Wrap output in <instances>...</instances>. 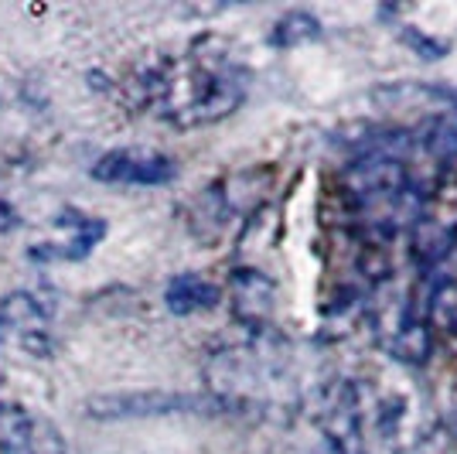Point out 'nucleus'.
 <instances>
[{
  "label": "nucleus",
  "instance_id": "nucleus-1",
  "mask_svg": "<svg viewBox=\"0 0 457 454\" xmlns=\"http://www.w3.org/2000/svg\"><path fill=\"white\" fill-rule=\"evenodd\" d=\"M147 106L174 127H209L246 99L249 69L236 45L219 35L195 38L181 55L154 62L144 76Z\"/></svg>",
  "mask_w": 457,
  "mask_h": 454
},
{
  "label": "nucleus",
  "instance_id": "nucleus-2",
  "mask_svg": "<svg viewBox=\"0 0 457 454\" xmlns=\"http://www.w3.org/2000/svg\"><path fill=\"white\" fill-rule=\"evenodd\" d=\"M348 223L369 243H393L423 219L427 181L406 154L372 147L345 171Z\"/></svg>",
  "mask_w": 457,
  "mask_h": 454
},
{
  "label": "nucleus",
  "instance_id": "nucleus-3",
  "mask_svg": "<svg viewBox=\"0 0 457 454\" xmlns=\"http://www.w3.org/2000/svg\"><path fill=\"white\" fill-rule=\"evenodd\" d=\"M318 420L328 454H417L427 448L406 441L410 410L400 393H376L348 379L324 390Z\"/></svg>",
  "mask_w": 457,
  "mask_h": 454
},
{
  "label": "nucleus",
  "instance_id": "nucleus-4",
  "mask_svg": "<svg viewBox=\"0 0 457 454\" xmlns=\"http://www.w3.org/2000/svg\"><path fill=\"white\" fill-rule=\"evenodd\" d=\"M205 383L222 407L253 410V414L290 410L301 397L287 345L270 335L219 349L205 362Z\"/></svg>",
  "mask_w": 457,
  "mask_h": 454
},
{
  "label": "nucleus",
  "instance_id": "nucleus-5",
  "mask_svg": "<svg viewBox=\"0 0 457 454\" xmlns=\"http://www.w3.org/2000/svg\"><path fill=\"white\" fill-rule=\"evenodd\" d=\"M96 181L103 185H134V189H157L174 181V161L161 151H147V147H120V151H106L93 164Z\"/></svg>",
  "mask_w": 457,
  "mask_h": 454
},
{
  "label": "nucleus",
  "instance_id": "nucleus-6",
  "mask_svg": "<svg viewBox=\"0 0 457 454\" xmlns=\"http://www.w3.org/2000/svg\"><path fill=\"white\" fill-rule=\"evenodd\" d=\"M0 454H69V444L48 416L0 403Z\"/></svg>",
  "mask_w": 457,
  "mask_h": 454
},
{
  "label": "nucleus",
  "instance_id": "nucleus-7",
  "mask_svg": "<svg viewBox=\"0 0 457 454\" xmlns=\"http://www.w3.org/2000/svg\"><path fill=\"white\" fill-rule=\"evenodd\" d=\"M55 226L69 229V240H62V243H38V247L31 249V260H45V264H48V260L79 264V260H86V256L103 243V236H106V223L96 219V215L79 212V208H65L55 219Z\"/></svg>",
  "mask_w": 457,
  "mask_h": 454
},
{
  "label": "nucleus",
  "instance_id": "nucleus-8",
  "mask_svg": "<svg viewBox=\"0 0 457 454\" xmlns=\"http://www.w3.org/2000/svg\"><path fill=\"white\" fill-rule=\"evenodd\" d=\"M232 311L253 332H267L263 324L273 315V281L260 270H236L232 273Z\"/></svg>",
  "mask_w": 457,
  "mask_h": 454
},
{
  "label": "nucleus",
  "instance_id": "nucleus-9",
  "mask_svg": "<svg viewBox=\"0 0 457 454\" xmlns=\"http://www.w3.org/2000/svg\"><path fill=\"white\" fill-rule=\"evenodd\" d=\"M195 399L171 397V393H123V397L89 399V416L99 420H130V416H157L171 410H188Z\"/></svg>",
  "mask_w": 457,
  "mask_h": 454
},
{
  "label": "nucleus",
  "instance_id": "nucleus-10",
  "mask_svg": "<svg viewBox=\"0 0 457 454\" xmlns=\"http://www.w3.org/2000/svg\"><path fill=\"white\" fill-rule=\"evenodd\" d=\"M417 147L420 157L427 161V168L434 174L457 178V93L451 99V110L434 116L423 127V137L417 140Z\"/></svg>",
  "mask_w": 457,
  "mask_h": 454
},
{
  "label": "nucleus",
  "instance_id": "nucleus-11",
  "mask_svg": "<svg viewBox=\"0 0 457 454\" xmlns=\"http://www.w3.org/2000/svg\"><path fill=\"white\" fill-rule=\"evenodd\" d=\"M222 298V290L212 284L209 277L202 273H178L168 290H164V301L171 315H198V311H212Z\"/></svg>",
  "mask_w": 457,
  "mask_h": 454
},
{
  "label": "nucleus",
  "instance_id": "nucleus-12",
  "mask_svg": "<svg viewBox=\"0 0 457 454\" xmlns=\"http://www.w3.org/2000/svg\"><path fill=\"white\" fill-rule=\"evenodd\" d=\"M318 21L311 18V14H287L280 24H277V31H273V45H297V41H307V38H318Z\"/></svg>",
  "mask_w": 457,
  "mask_h": 454
}]
</instances>
